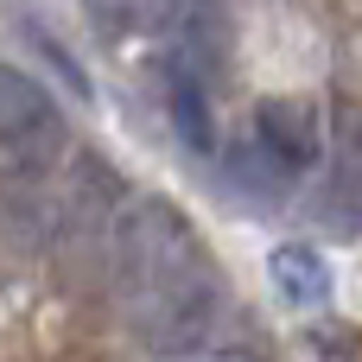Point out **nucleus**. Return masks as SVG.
Masks as SVG:
<instances>
[{
    "instance_id": "obj_1",
    "label": "nucleus",
    "mask_w": 362,
    "mask_h": 362,
    "mask_svg": "<svg viewBox=\"0 0 362 362\" xmlns=\"http://www.w3.org/2000/svg\"><path fill=\"white\" fill-rule=\"evenodd\" d=\"M108 274H115L121 318L146 350H159V356L197 350V337L210 331V312H216V274L178 204H165V197L127 204L115 248H108Z\"/></svg>"
},
{
    "instance_id": "obj_3",
    "label": "nucleus",
    "mask_w": 362,
    "mask_h": 362,
    "mask_svg": "<svg viewBox=\"0 0 362 362\" xmlns=\"http://www.w3.org/2000/svg\"><path fill=\"white\" fill-rule=\"evenodd\" d=\"M115 204H121L115 172L95 165V159H83V165H76V185H70L64 204H57V235H51L57 255L70 261V274H83L95 248H115V229H121Z\"/></svg>"
},
{
    "instance_id": "obj_7",
    "label": "nucleus",
    "mask_w": 362,
    "mask_h": 362,
    "mask_svg": "<svg viewBox=\"0 0 362 362\" xmlns=\"http://www.w3.org/2000/svg\"><path fill=\"white\" fill-rule=\"evenodd\" d=\"M267 274H274L280 299H293V305H325V299H331V261H325L312 242H286V248H274Z\"/></svg>"
},
{
    "instance_id": "obj_8",
    "label": "nucleus",
    "mask_w": 362,
    "mask_h": 362,
    "mask_svg": "<svg viewBox=\"0 0 362 362\" xmlns=\"http://www.w3.org/2000/svg\"><path fill=\"white\" fill-rule=\"evenodd\" d=\"M165 108H172V127H178V140H185L191 153H216V121H210V83H197V76L172 70V83H165Z\"/></svg>"
},
{
    "instance_id": "obj_11",
    "label": "nucleus",
    "mask_w": 362,
    "mask_h": 362,
    "mask_svg": "<svg viewBox=\"0 0 362 362\" xmlns=\"http://www.w3.org/2000/svg\"><path fill=\"white\" fill-rule=\"evenodd\" d=\"M19 38H25V45L38 51V64H51V70H57V76H64V83L76 89V95H89V83H83V70H76V64H70V57H64V51H57L51 38H38V32H19Z\"/></svg>"
},
{
    "instance_id": "obj_9",
    "label": "nucleus",
    "mask_w": 362,
    "mask_h": 362,
    "mask_svg": "<svg viewBox=\"0 0 362 362\" xmlns=\"http://www.w3.org/2000/svg\"><path fill=\"white\" fill-rule=\"evenodd\" d=\"M185 0H83V13L95 19V32L108 38H134V32H165L178 19Z\"/></svg>"
},
{
    "instance_id": "obj_10",
    "label": "nucleus",
    "mask_w": 362,
    "mask_h": 362,
    "mask_svg": "<svg viewBox=\"0 0 362 362\" xmlns=\"http://www.w3.org/2000/svg\"><path fill=\"white\" fill-rule=\"evenodd\" d=\"M312 362H362V331L356 325H318L312 331Z\"/></svg>"
},
{
    "instance_id": "obj_5",
    "label": "nucleus",
    "mask_w": 362,
    "mask_h": 362,
    "mask_svg": "<svg viewBox=\"0 0 362 362\" xmlns=\"http://www.w3.org/2000/svg\"><path fill=\"white\" fill-rule=\"evenodd\" d=\"M255 140L299 178V172H312L318 159H325V134H318V115H312V102H299V95H267L261 108H255Z\"/></svg>"
},
{
    "instance_id": "obj_6",
    "label": "nucleus",
    "mask_w": 362,
    "mask_h": 362,
    "mask_svg": "<svg viewBox=\"0 0 362 362\" xmlns=\"http://www.w3.org/2000/svg\"><path fill=\"white\" fill-rule=\"evenodd\" d=\"M318 216L337 235H356L362 229V115L337 121V159H331V185L318 197Z\"/></svg>"
},
{
    "instance_id": "obj_2",
    "label": "nucleus",
    "mask_w": 362,
    "mask_h": 362,
    "mask_svg": "<svg viewBox=\"0 0 362 362\" xmlns=\"http://www.w3.org/2000/svg\"><path fill=\"white\" fill-rule=\"evenodd\" d=\"M64 115L57 102L25 76V70H6L0 76V165L13 185H32L51 172V159L64 153Z\"/></svg>"
},
{
    "instance_id": "obj_12",
    "label": "nucleus",
    "mask_w": 362,
    "mask_h": 362,
    "mask_svg": "<svg viewBox=\"0 0 362 362\" xmlns=\"http://www.w3.org/2000/svg\"><path fill=\"white\" fill-rule=\"evenodd\" d=\"M223 362H248V356H223Z\"/></svg>"
},
{
    "instance_id": "obj_4",
    "label": "nucleus",
    "mask_w": 362,
    "mask_h": 362,
    "mask_svg": "<svg viewBox=\"0 0 362 362\" xmlns=\"http://www.w3.org/2000/svg\"><path fill=\"white\" fill-rule=\"evenodd\" d=\"M165 51H172V70L197 76V83H216L235 57V19L223 0H185L178 19L165 25Z\"/></svg>"
}]
</instances>
